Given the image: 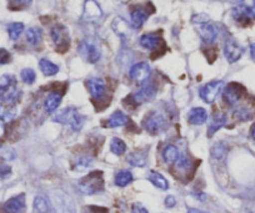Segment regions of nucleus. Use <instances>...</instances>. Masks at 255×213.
I'll use <instances>...</instances> for the list:
<instances>
[{
  "label": "nucleus",
  "instance_id": "obj_1",
  "mask_svg": "<svg viewBox=\"0 0 255 213\" xmlns=\"http://www.w3.org/2000/svg\"><path fill=\"white\" fill-rule=\"evenodd\" d=\"M53 121L63 125H69L74 131H79L84 125L85 117L82 114H79V111L75 107H67V109L59 111L53 117Z\"/></svg>",
  "mask_w": 255,
  "mask_h": 213
},
{
  "label": "nucleus",
  "instance_id": "obj_2",
  "mask_svg": "<svg viewBox=\"0 0 255 213\" xmlns=\"http://www.w3.org/2000/svg\"><path fill=\"white\" fill-rule=\"evenodd\" d=\"M18 99V85L13 75H3L0 77V101L13 105Z\"/></svg>",
  "mask_w": 255,
  "mask_h": 213
},
{
  "label": "nucleus",
  "instance_id": "obj_3",
  "mask_svg": "<svg viewBox=\"0 0 255 213\" xmlns=\"http://www.w3.org/2000/svg\"><path fill=\"white\" fill-rule=\"evenodd\" d=\"M78 190L83 195H95L104 190L102 172H92L78 183Z\"/></svg>",
  "mask_w": 255,
  "mask_h": 213
},
{
  "label": "nucleus",
  "instance_id": "obj_4",
  "mask_svg": "<svg viewBox=\"0 0 255 213\" xmlns=\"http://www.w3.org/2000/svg\"><path fill=\"white\" fill-rule=\"evenodd\" d=\"M50 202L55 213H75V207L72 198L63 191H53L50 193Z\"/></svg>",
  "mask_w": 255,
  "mask_h": 213
},
{
  "label": "nucleus",
  "instance_id": "obj_5",
  "mask_svg": "<svg viewBox=\"0 0 255 213\" xmlns=\"http://www.w3.org/2000/svg\"><path fill=\"white\" fill-rule=\"evenodd\" d=\"M50 36L51 40L54 41L56 48L59 50H67L69 48L70 38H69V30L61 24H56L50 29Z\"/></svg>",
  "mask_w": 255,
  "mask_h": 213
},
{
  "label": "nucleus",
  "instance_id": "obj_6",
  "mask_svg": "<svg viewBox=\"0 0 255 213\" xmlns=\"http://www.w3.org/2000/svg\"><path fill=\"white\" fill-rule=\"evenodd\" d=\"M223 87H224L223 81H212L209 84L204 85L199 90L200 99L207 102V104H213L217 100L218 95L222 92Z\"/></svg>",
  "mask_w": 255,
  "mask_h": 213
},
{
  "label": "nucleus",
  "instance_id": "obj_7",
  "mask_svg": "<svg viewBox=\"0 0 255 213\" xmlns=\"http://www.w3.org/2000/svg\"><path fill=\"white\" fill-rule=\"evenodd\" d=\"M80 55L84 58V60L89 64H95L99 61L100 56H102V51L97 44L92 43V41H83L79 46Z\"/></svg>",
  "mask_w": 255,
  "mask_h": 213
},
{
  "label": "nucleus",
  "instance_id": "obj_8",
  "mask_svg": "<svg viewBox=\"0 0 255 213\" xmlns=\"http://www.w3.org/2000/svg\"><path fill=\"white\" fill-rule=\"evenodd\" d=\"M164 127H165V119L159 112L153 111L144 120V129L153 135L160 134Z\"/></svg>",
  "mask_w": 255,
  "mask_h": 213
},
{
  "label": "nucleus",
  "instance_id": "obj_9",
  "mask_svg": "<svg viewBox=\"0 0 255 213\" xmlns=\"http://www.w3.org/2000/svg\"><path fill=\"white\" fill-rule=\"evenodd\" d=\"M150 65L146 61H140V63L131 66L130 71H129V75H130L131 80H134L138 84H143L150 76Z\"/></svg>",
  "mask_w": 255,
  "mask_h": 213
},
{
  "label": "nucleus",
  "instance_id": "obj_10",
  "mask_svg": "<svg viewBox=\"0 0 255 213\" xmlns=\"http://www.w3.org/2000/svg\"><path fill=\"white\" fill-rule=\"evenodd\" d=\"M155 94H156L155 85H154L153 82L145 81V84H144L138 91H135L133 95H131V99H133V101L135 102L136 105H141L144 104V102L150 101V100L155 96Z\"/></svg>",
  "mask_w": 255,
  "mask_h": 213
},
{
  "label": "nucleus",
  "instance_id": "obj_11",
  "mask_svg": "<svg viewBox=\"0 0 255 213\" xmlns=\"http://www.w3.org/2000/svg\"><path fill=\"white\" fill-rule=\"evenodd\" d=\"M243 53H244V49H243L242 45H240L238 41H235L234 39H229V40L225 41L224 55L230 64L239 60V59L242 58Z\"/></svg>",
  "mask_w": 255,
  "mask_h": 213
},
{
  "label": "nucleus",
  "instance_id": "obj_12",
  "mask_svg": "<svg viewBox=\"0 0 255 213\" xmlns=\"http://www.w3.org/2000/svg\"><path fill=\"white\" fill-rule=\"evenodd\" d=\"M112 28L115 31V34L120 39H123V40H128V39H130L131 35H133V26L129 25L128 21L120 18V16H118V18H115L113 20Z\"/></svg>",
  "mask_w": 255,
  "mask_h": 213
},
{
  "label": "nucleus",
  "instance_id": "obj_13",
  "mask_svg": "<svg viewBox=\"0 0 255 213\" xmlns=\"http://www.w3.org/2000/svg\"><path fill=\"white\" fill-rule=\"evenodd\" d=\"M243 87L238 84H229L223 90V99L228 105L233 106L237 105L238 101L242 99Z\"/></svg>",
  "mask_w": 255,
  "mask_h": 213
},
{
  "label": "nucleus",
  "instance_id": "obj_14",
  "mask_svg": "<svg viewBox=\"0 0 255 213\" xmlns=\"http://www.w3.org/2000/svg\"><path fill=\"white\" fill-rule=\"evenodd\" d=\"M87 87L88 90H89L90 95L97 100L102 99V97L105 95V90H107L105 81L104 80L99 79V77H90V79H88Z\"/></svg>",
  "mask_w": 255,
  "mask_h": 213
},
{
  "label": "nucleus",
  "instance_id": "obj_15",
  "mask_svg": "<svg viewBox=\"0 0 255 213\" xmlns=\"http://www.w3.org/2000/svg\"><path fill=\"white\" fill-rule=\"evenodd\" d=\"M25 208V196L19 195L10 198L3 205V211L5 213H21Z\"/></svg>",
  "mask_w": 255,
  "mask_h": 213
},
{
  "label": "nucleus",
  "instance_id": "obj_16",
  "mask_svg": "<svg viewBox=\"0 0 255 213\" xmlns=\"http://www.w3.org/2000/svg\"><path fill=\"white\" fill-rule=\"evenodd\" d=\"M103 15V11L100 9L99 4L94 0H87L84 4V13H83V19L87 21H94Z\"/></svg>",
  "mask_w": 255,
  "mask_h": 213
},
{
  "label": "nucleus",
  "instance_id": "obj_17",
  "mask_svg": "<svg viewBox=\"0 0 255 213\" xmlns=\"http://www.w3.org/2000/svg\"><path fill=\"white\" fill-rule=\"evenodd\" d=\"M149 18L148 9L144 6H135L131 9L130 11V19H131V26L134 29H140Z\"/></svg>",
  "mask_w": 255,
  "mask_h": 213
},
{
  "label": "nucleus",
  "instance_id": "obj_18",
  "mask_svg": "<svg viewBox=\"0 0 255 213\" xmlns=\"http://www.w3.org/2000/svg\"><path fill=\"white\" fill-rule=\"evenodd\" d=\"M198 33L205 43H213L218 36L217 28L208 21L198 24Z\"/></svg>",
  "mask_w": 255,
  "mask_h": 213
},
{
  "label": "nucleus",
  "instance_id": "obj_19",
  "mask_svg": "<svg viewBox=\"0 0 255 213\" xmlns=\"http://www.w3.org/2000/svg\"><path fill=\"white\" fill-rule=\"evenodd\" d=\"M225 124H227V116L223 112H215V114H213L212 117H210L209 125H208V135L213 136Z\"/></svg>",
  "mask_w": 255,
  "mask_h": 213
},
{
  "label": "nucleus",
  "instance_id": "obj_20",
  "mask_svg": "<svg viewBox=\"0 0 255 213\" xmlns=\"http://www.w3.org/2000/svg\"><path fill=\"white\" fill-rule=\"evenodd\" d=\"M208 112L203 107H194L188 112V121L191 125H203L207 122Z\"/></svg>",
  "mask_w": 255,
  "mask_h": 213
},
{
  "label": "nucleus",
  "instance_id": "obj_21",
  "mask_svg": "<svg viewBox=\"0 0 255 213\" xmlns=\"http://www.w3.org/2000/svg\"><path fill=\"white\" fill-rule=\"evenodd\" d=\"M139 43H140L143 48L148 49V50H155L161 44V38L155 33L144 34V35H141Z\"/></svg>",
  "mask_w": 255,
  "mask_h": 213
},
{
  "label": "nucleus",
  "instance_id": "obj_22",
  "mask_svg": "<svg viewBox=\"0 0 255 213\" xmlns=\"http://www.w3.org/2000/svg\"><path fill=\"white\" fill-rule=\"evenodd\" d=\"M61 99H63V94L58 91H54L50 92V94L46 96L45 101H44V109L48 114H53L56 109L59 107L60 105Z\"/></svg>",
  "mask_w": 255,
  "mask_h": 213
},
{
  "label": "nucleus",
  "instance_id": "obj_23",
  "mask_svg": "<svg viewBox=\"0 0 255 213\" xmlns=\"http://www.w3.org/2000/svg\"><path fill=\"white\" fill-rule=\"evenodd\" d=\"M129 122V117L122 111H115L112 116L108 119L107 126L108 127H122Z\"/></svg>",
  "mask_w": 255,
  "mask_h": 213
},
{
  "label": "nucleus",
  "instance_id": "obj_24",
  "mask_svg": "<svg viewBox=\"0 0 255 213\" xmlns=\"http://www.w3.org/2000/svg\"><path fill=\"white\" fill-rule=\"evenodd\" d=\"M26 41H28L30 45L36 46L41 43L43 40V31L38 26H33V28H29L25 33Z\"/></svg>",
  "mask_w": 255,
  "mask_h": 213
},
{
  "label": "nucleus",
  "instance_id": "obj_25",
  "mask_svg": "<svg viewBox=\"0 0 255 213\" xmlns=\"http://www.w3.org/2000/svg\"><path fill=\"white\" fill-rule=\"evenodd\" d=\"M39 68H40L41 72L45 76H54V75L58 74L59 71V66L51 63L48 59H40V61H39Z\"/></svg>",
  "mask_w": 255,
  "mask_h": 213
},
{
  "label": "nucleus",
  "instance_id": "obj_26",
  "mask_svg": "<svg viewBox=\"0 0 255 213\" xmlns=\"http://www.w3.org/2000/svg\"><path fill=\"white\" fill-rule=\"evenodd\" d=\"M149 181L153 183L155 187H158L159 190L161 191H166L169 188V183L166 181V178L164 177L161 173L155 172V171H151L150 175H149Z\"/></svg>",
  "mask_w": 255,
  "mask_h": 213
},
{
  "label": "nucleus",
  "instance_id": "obj_27",
  "mask_svg": "<svg viewBox=\"0 0 255 213\" xmlns=\"http://www.w3.org/2000/svg\"><path fill=\"white\" fill-rule=\"evenodd\" d=\"M131 181H133V175H131L130 171L122 170L115 175V185L119 186V187H125Z\"/></svg>",
  "mask_w": 255,
  "mask_h": 213
},
{
  "label": "nucleus",
  "instance_id": "obj_28",
  "mask_svg": "<svg viewBox=\"0 0 255 213\" xmlns=\"http://www.w3.org/2000/svg\"><path fill=\"white\" fill-rule=\"evenodd\" d=\"M161 155H163V158L165 162L173 163L179 158V150L174 145H168L164 147Z\"/></svg>",
  "mask_w": 255,
  "mask_h": 213
},
{
  "label": "nucleus",
  "instance_id": "obj_29",
  "mask_svg": "<svg viewBox=\"0 0 255 213\" xmlns=\"http://www.w3.org/2000/svg\"><path fill=\"white\" fill-rule=\"evenodd\" d=\"M110 151H112L114 155L122 156L124 155L125 151H127V145L123 140L118 139V137H114L110 142Z\"/></svg>",
  "mask_w": 255,
  "mask_h": 213
},
{
  "label": "nucleus",
  "instance_id": "obj_30",
  "mask_svg": "<svg viewBox=\"0 0 255 213\" xmlns=\"http://www.w3.org/2000/svg\"><path fill=\"white\" fill-rule=\"evenodd\" d=\"M127 160L128 162L130 163L131 166H134V167H143L146 163L145 156L141 152H131L130 155L128 156Z\"/></svg>",
  "mask_w": 255,
  "mask_h": 213
},
{
  "label": "nucleus",
  "instance_id": "obj_31",
  "mask_svg": "<svg viewBox=\"0 0 255 213\" xmlns=\"http://www.w3.org/2000/svg\"><path fill=\"white\" fill-rule=\"evenodd\" d=\"M24 31L23 23H11L8 25V34L11 40H18L19 36Z\"/></svg>",
  "mask_w": 255,
  "mask_h": 213
},
{
  "label": "nucleus",
  "instance_id": "obj_32",
  "mask_svg": "<svg viewBox=\"0 0 255 213\" xmlns=\"http://www.w3.org/2000/svg\"><path fill=\"white\" fill-rule=\"evenodd\" d=\"M33 211L34 213H50L49 212L48 202H46L45 198L41 197V196H38V197L34 200Z\"/></svg>",
  "mask_w": 255,
  "mask_h": 213
},
{
  "label": "nucleus",
  "instance_id": "obj_33",
  "mask_svg": "<svg viewBox=\"0 0 255 213\" xmlns=\"http://www.w3.org/2000/svg\"><path fill=\"white\" fill-rule=\"evenodd\" d=\"M225 153H227V147H225V145L223 143V142H218V143H215V145L213 146L212 156L214 158L220 160V158L224 157Z\"/></svg>",
  "mask_w": 255,
  "mask_h": 213
},
{
  "label": "nucleus",
  "instance_id": "obj_34",
  "mask_svg": "<svg viewBox=\"0 0 255 213\" xmlns=\"http://www.w3.org/2000/svg\"><path fill=\"white\" fill-rule=\"evenodd\" d=\"M20 77L25 84L30 85L35 81L36 75L35 72H34V70H31V69H24V70H21L20 72Z\"/></svg>",
  "mask_w": 255,
  "mask_h": 213
},
{
  "label": "nucleus",
  "instance_id": "obj_35",
  "mask_svg": "<svg viewBox=\"0 0 255 213\" xmlns=\"http://www.w3.org/2000/svg\"><path fill=\"white\" fill-rule=\"evenodd\" d=\"M235 119L240 120V121H247V120L252 119V114L249 112V110H247L245 107H239L234 111Z\"/></svg>",
  "mask_w": 255,
  "mask_h": 213
},
{
  "label": "nucleus",
  "instance_id": "obj_36",
  "mask_svg": "<svg viewBox=\"0 0 255 213\" xmlns=\"http://www.w3.org/2000/svg\"><path fill=\"white\" fill-rule=\"evenodd\" d=\"M92 163H93L92 158L83 157V158H80V160H78L75 168H77V171H84V170H87V168H89L90 166H92Z\"/></svg>",
  "mask_w": 255,
  "mask_h": 213
},
{
  "label": "nucleus",
  "instance_id": "obj_37",
  "mask_svg": "<svg viewBox=\"0 0 255 213\" xmlns=\"http://www.w3.org/2000/svg\"><path fill=\"white\" fill-rule=\"evenodd\" d=\"M10 60V54L5 49H0V65L8 64Z\"/></svg>",
  "mask_w": 255,
  "mask_h": 213
},
{
  "label": "nucleus",
  "instance_id": "obj_38",
  "mask_svg": "<svg viewBox=\"0 0 255 213\" xmlns=\"http://www.w3.org/2000/svg\"><path fill=\"white\" fill-rule=\"evenodd\" d=\"M131 213H149L148 210L141 203H134L131 207Z\"/></svg>",
  "mask_w": 255,
  "mask_h": 213
},
{
  "label": "nucleus",
  "instance_id": "obj_39",
  "mask_svg": "<svg viewBox=\"0 0 255 213\" xmlns=\"http://www.w3.org/2000/svg\"><path fill=\"white\" fill-rule=\"evenodd\" d=\"M175 205H176V200L174 198V196H168V197L165 198V206L168 208L174 207Z\"/></svg>",
  "mask_w": 255,
  "mask_h": 213
},
{
  "label": "nucleus",
  "instance_id": "obj_40",
  "mask_svg": "<svg viewBox=\"0 0 255 213\" xmlns=\"http://www.w3.org/2000/svg\"><path fill=\"white\" fill-rule=\"evenodd\" d=\"M11 3H14L15 5L19 6H26L31 3V0H11Z\"/></svg>",
  "mask_w": 255,
  "mask_h": 213
},
{
  "label": "nucleus",
  "instance_id": "obj_41",
  "mask_svg": "<svg viewBox=\"0 0 255 213\" xmlns=\"http://www.w3.org/2000/svg\"><path fill=\"white\" fill-rule=\"evenodd\" d=\"M85 213H107V211H104V208L89 207V208H87V212Z\"/></svg>",
  "mask_w": 255,
  "mask_h": 213
},
{
  "label": "nucleus",
  "instance_id": "obj_42",
  "mask_svg": "<svg viewBox=\"0 0 255 213\" xmlns=\"http://www.w3.org/2000/svg\"><path fill=\"white\" fill-rule=\"evenodd\" d=\"M250 55H252V59L255 61V43H253L250 45Z\"/></svg>",
  "mask_w": 255,
  "mask_h": 213
},
{
  "label": "nucleus",
  "instance_id": "obj_43",
  "mask_svg": "<svg viewBox=\"0 0 255 213\" xmlns=\"http://www.w3.org/2000/svg\"><path fill=\"white\" fill-rule=\"evenodd\" d=\"M250 132H252V137L255 140V124L252 126V130H250Z\"/></svg>",
  "mask_w": 255,
  "mask_h": 213
},
{
  "label": "nucleus",
  "instance_id": "obj_44",
  "mask_svg": "<svg viewBox=\"0 0 255 213\" xmlns=\"http://www.w3.org/2000/svg\"><path fill=\"white\" fill-rule=\"evenodd\" d=\"M190 213H205V212H202V211H197V210H190Z\"/></svg>",
  "mask_w": 255,
  "mask_h": 213
},
{
  "label": "nucleus",
  "instance_id": "obj_45",
  "mask_svg": "<svg viewBox=\"0 0 255 213\" xmlns=\"http://www.w3.org/2000/svg\"><path fill=\"white\" fill-rule=\"evenodd\" d=\"M235 1H237V3H243L244 0H235Z\"/></svg>",
  "mask_w": 255,
  "mask_h": 213
},
{
  "label": "nucleus",
  "instance_id": "obj_46",
  "mask_svg": "<svg viewBox=\"0 0 255 213\" xmlns=\"http://www.w3.org/2000/svg\"><path fill=\"white\" fill-rule=\"evenodd\" d=\"M254 8H255V0H254Z\"/></svg>",
  "mask_w": 255,
  "mask_h": 213
}]
</instances>
